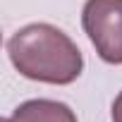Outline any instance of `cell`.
<instances>
[{"label":"cell","mask_w":122,"mask_h":122,"mask_svg":"<svg viewBox=\"0 0 122 122\" xmlns=\"http://www.w3.org/2000/svg\"><path fill=\"white\" fill-rule=\"evenodd\" d=\"M112 122H122V91L112 101Z\"/></svg>","instance_id":"277c9868"},{"label":"cell","mask_w":122,"mask_h":122,"mask_svg":"<svg viewBox=\"0 0 122 122\" xmlns=\"http://www.w3.org/2000/svg\"><path fill=\"white\" fill-rule=\"evenodd\" d=\"M7 55L22 77L43 84H72L84 70L77 43L62 29L43 22L15 31L7 41Z\"/></svg>","instance_id":"6da1fadb"},{"label":"cell","mask_w":122,"mask_h":122,"mask_svg":"<svg viewBox=\"0 0 122 122\" xmlns=\"http://www.w3.org/2000/svg\"><path fill=\"white\" fill-rule=\"evenodd\" d=\"M0 122H77V115L70 105L60 101L34 98L17 105L10 117H3Z\"/></svg>","instance_id":"3957f363"},{"label":"cell","mask_w":122,"mask_h":122,"mask_svg":"<svg viewBox=\"0 0 122 122\" xmlns=\"http://www.w3.org/2000/svg\"><path fill=\"white\" fill-rule=\"evenodd\" d=\"M81 26L108 65H122V0H86Z\"/></svg>","instance_id":"7a4b0ae2"}]
</instances>
